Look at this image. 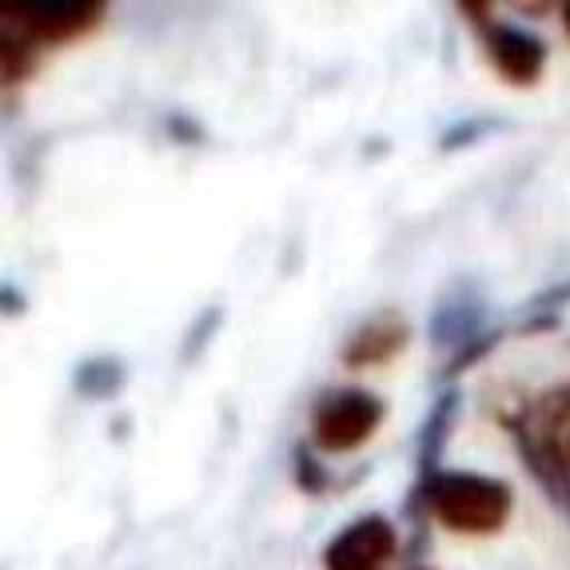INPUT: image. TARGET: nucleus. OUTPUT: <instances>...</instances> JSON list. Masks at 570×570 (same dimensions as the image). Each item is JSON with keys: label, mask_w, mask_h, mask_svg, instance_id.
<instances>
[{"label": "nucleus", "mask_w": 570, "mask_h": 570, "mask_svg": "<svg viewBox=\"0 0 570 570\" xmlns=\"http://www.w3.org/2000/svg\"><path fill=\"white\" fill-rule=\"evenodd\" d=\"M415 494L428 503V514H435V523L455 534L503 531L514 511V487L479 471H435Z\"/></svg>", "instance_id": "nucleus-1"}, {"label": "nucleus", "mask_w": 570, "mask_h": 570, "mask_svg": "<svg viewBox=\"0 0 570 570\" xmlns=\"http://www.w3.org/2000/svg\"><path fill=\"white\" fill-rule=\"evenodd\" d=\"M4 40H17V45H29L32 52L52 45H65V40H77L85 32H92L100 20H105L108 4L100 0H37V4H4Z\"/></svg>", "instance_id": "nucleus-4"}, {"label": "nucleus", "mask_w": 570, "mask_h": 570, "mask_svg": "<svg viewBox=\"0 0 570 570\" xmlns=\"http://www.w3.org/2000/svg\"><path fill=\"white\" fill-rule=\"evenodd\" d=\"M383 415V400L375 391L363 387H335L324 391L312 407V443L327 455H347V451H360L375 431H380Z\"/></svg>", "instance_id": "nucleus-3"}, {"label": "nucleus", "mask_w": 570, "mask_h": 570, "mask_svg": "<svg viewBox=\"0 0 570 570\" xmlns=\"http://www.w3.org/2000/svg\"><path fill=\"white\" fill-rule=\"evenodd\" d=\"M407 343H411L407 320H403L400 312L383 307V312L367 315V320H363V324L355 327L347 340H343L340 360H343V367H352V371L383 367V363L395 360V355H400Z\"/></svg>", "instance_id": "nucleus-6"}, {"label": "nucleus", "mask_w": 570, "mask_h": 570, "mask_svg": "<svg viewBox=\"0 0 570 570\" xmlns=\"http://www.w3.org/2000/svg\"><path fill=\"white\" fill-rule=\"evenodd\" d=\"M411 570H431V567H411Z\"/></svg>", "instance_id": "nucleus-10"}, {"label": "nucleus", "mask_w": 570, "mask_h": 570, "mask_svg": "<svg viewBox=\"0 0 570 570\" xmlns=\"http://www.w3.org/2000/svg\"><path fill=\"white\" fill-rule=\"evenodd\" d=\"M400 554V531L387 514H363L324 547L327 570H383Z\"/></svg>", "instance_id": "nucleus-5"}, {"label": "nucleus", "mask_w": 570, "mask_h": 570, "mask_svg": "<svg viewBox=\"0 0 570 570\" xmlns=\"http://www.w3.org/2000/svg\"><path fill=\"white\" fill-rule=\"evenodd\" d=\"M487 60L507 85L531 88L539 85L542 68H547V45L527 29L494 24V29H487Z\"/></svg>", "instance_id": "nucleus-7"}, {"label": "nucleus", "mask_w": 570, "mask_h": 570, "mask_svg": "<svg viewBox=\"0 0 570 570\" xmlns=\"http://www.w3.org/2000/svg\"><path fill=\"white\" fill-rule=\"evenodd\" d=\"M562 29H567V37H570V4H562Z\"/></svg>", "instance_id": "nucleus-9"}, {"label": "nucleus", "mask_w": 570, "mask_h": 570, "mask_svg": "<svg viewBox=\"0 0 570 570\" xmlns=\"http://www.w3.org/2000/svg\"><path fill=\"white\" fill-rule=\"evenodd\" d=\"M503 423L519 439L534 479L570 514V383L542 391L523 415H503Z\"/></svg>", "instance_id": "nucleus-2"}, {"label": "nucleus", "mask_w": 570, "mask_h": 570, "mask_svg": "<svg viewBox=\"0 0 570 570\" xmlns=\"http://www.w3.org/2000/svg\"><path fill=\"white\" fill-rule=\"evenodd\" d=\"M299 487H304V491H320V487H324V471L315 466L312 455H299Z\"/></svg>", "instance_id": "nucleus-8"}]
</instances>
